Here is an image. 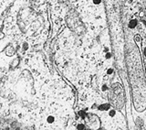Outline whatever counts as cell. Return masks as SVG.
Wrapping results in <instances>:
<instances>
[{"instance_id": "1", "label": "cell", "mask_w": 146, "mask_h": 130, "mask_svg": "<svg viewBox=\"0 0 146 130\" xmlns=\"http://www.w3.org/2000/svg\"><path fill=\"white\" fill-rule=\"evenodd\" d=\"M136 23H137L136 20H131V21L130 22V24H129V27L132 29V27H134L136 26Z\"/></svg>"}, {"instance_id": "2", "label": "cell", "mask_w": 146, "mask_h": 130, "mask_svg": "<svg viewBox=\"0 0 146 130\" xmlns=\"http://www.w3.org/2000/svg\"><path fill=\"white\" fill-rule=\"evenodd\" d=\"M100 0H94V2H95L96 4H98V3H100Z\"/></svg>"}, {"instance_id": "3", "label": "cell", "mask_w": 146, "mask_h": 130, "mask_svg": "<svg viewBox=\"0 0 146 130\" xmlns=\"http://www.w3.org/2000/svg\"><path fill=\"white\" fill-rule=\"evenodd\" d=\"M143 53H144V56L146 57V48L144 49V52H143Z\"/></svg>"}]
</instances>
